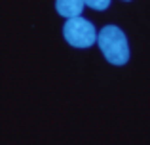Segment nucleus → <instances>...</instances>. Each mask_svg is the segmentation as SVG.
Instances as JSON below:
<instances>
[{"label": "nucleus", "mask_w": 150, "mask_h": 145, "mask_svg": "<svg viewBox=\"0 0 150 145\" xmlns=\"http://www.w3.org/2000/svg\"><path fill=\"white\" fill-rule=\"evenodd\" d=\"M97 44H99L103 56L112 65H125L129 59V46L124 31L116 25H106L97 34Z\"/></svg>", "instance_id": "obj_1"}, {"label": "nucleus", "mask_w": 150, "mask_h": 145, "mask_svg": "<svg viewBox=\"0 0 150 145\" xmlns=\"http://www.w3.org/2000/svg\"><path fill=\"white\" fill-rule=\"evenodd\" d=\"M63 36L74 48H89L97 42V31L91 21L80 17H69L63 27Z\"/></svg>", "instance_id": "obj_2"}, {"label": "nucleus", "mask_w": 150, "mask_h": 145, "mask_svg": "<svg viewBox=\"0 0 150 145\" xmlns=\"http://www.w3.org/2000/svg\"><path fill=\"white\" fill-rule=\"evenodd\" d=\"M86 2L84 0H55V10H57L59 15L63 17H76V15L82 14Z\"/></svg>", "instance_id": "obj_3"}, {"label": "nucleus", "mask_w": 150, "mask_h": 145, "mask_svg": "<svg viewBox=\"0 0 150 145\" xmlns=\"http://www.w3.org/2000/svg\"><path fill=\"white\" fill-rule=\"evenodd\" d=\"M86 6H89L91 10H97V11H103L110 6V0H84Z\"/></svg>", "instance_id": "obj_4"}, {"label": "nucleus", "mask_w": 150, "mask_h": 145, "mask_svg": "<svg viewBox=\"0 0 150 145\" xmlns=\"http://www.w3.org/2000/svg\"><path fill=\"white\" fill-rule=\"evenodd\" d=\"M125 2H129V0H125Z\"/></svg>", "instance_id": "obj_5"}]
</instances>
